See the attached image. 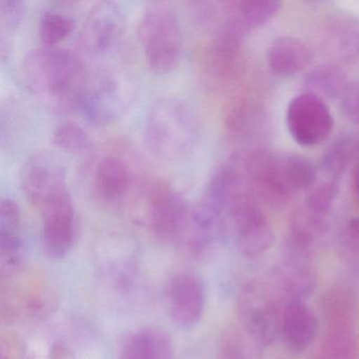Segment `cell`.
<instances>
[{
	"instance_id": "2",
	"label": "cell",
	"mask_w": 359,
	"mask_h": 359,
	"mask_svg": "<svg viewBox=\"0 0 359 359\" xmlns=\"http://www.w3.org/2000/svg\"><path fill=\"white\" fill-rule=\"evenodd\" d=\"M201 123L190 104L175 97L155 100L144 126L147 149L161 161L175 163L192 154L198 144Z\"/></svg>"
},
{
	"instance_id": "21",
	"label": "cell",
	"mask_w": 359,
	"mask_h": 359,
	"mask_svg": "<svg viewBox=\"0 0 359 359\" xmlns=\"http://www.w3.org/2000/svg\"><path fill=\"white\" fill-rule=\"evenodd\" d=\"M278 285L281 295L287 299L285 304L294 300L304 302L317 287L316 275L309 266L295 262L278 273Z\"/></svg>"
},
{
	"instance_id": "12",
	"label": "cell",
	"mask_w": 359,
	"mask_h": 359,
	"mask_svg": "<svg viewBox=\"0 0 359 359\" xmlns=\"http://www.w3.org/2000/svg\"><path fill=\"white\" fill-rule=\"evenodd\" d=\"M137 184L130 163L113 153L100 157L92 171V192L107 207L117 208L127 203Z\"/></svg>"
},
{
	"instance_id": "26",
	"label": "cell",
	"mask_w": 359,
	"mask_h": 359,
	"mask_svg": "<svg viewBox=\"0 0 359 359\" xmlns=\"http://www.w3.org/2000/svg\"><path fill=\"white\" fill-rule=\"evenodd\" d=\"M357 142L353 138H342L325 153L321 169L332 180L339 177L356 153Z\"/></svg>"
},
{
	"instance_id": "14",
	"label": "cell",
	"mask_w": 359,
	"mask_h": 359,
	"mask_svg": "<svg viewBox=\"0 0 359 359\" xmlns=\"http://www.w3.org/2000/svg\"><path fill=\"white\" fill-rule=\"evenodd\" d=\"M205 283L197 275L182 273L170 281L168 290L170 316L180 329H191L199 323L205 311Z\"/></svg>"
},
{
	"instance_id": "25",
	"label": "cell",
	"mask_w": 359,
	"mask_h": 359,
	"mask_svg": "<svg viewBox=\"0 0 359 359\" xmlns=\"http://www.w3.org/2000/svg\"><path fill=\"white\" fill-rule=\"evenodd\" d=\"M354 329H329L321 344V359H356Z\"/></svg>"
},
{
	"instance_id": "18",
	"label": "cell",
	"mask_w": 359,
	"mask_h": 359,
	"mask_svg": "<svg viewBox=\"0 0 359 359\" xmlns=\"http://www.w3.org/2000/svg\"><path fill=\"white\" fill-rule=\"evenodd\" d=\"M266 57L269 68L275 75L292 77L310 64L312 52L300 39L281 36L271 43Z\"/></svg>"
},
{
	"instance_id": "4",
	"label": "cell",
	"mask_w": 359,
	"mask_h": 359,
	"mask_svg": "<svg viewBox=\"0 0 359 359\" xmlns=\"http://www.w3.org/2000/svg\"><path fill=\"white\" fill-rule=\"evenodd\" d=\"M130 201L155 238L165 243L186 239L193 207L182 193L165 182H146L137 184Z\"/></svg>"
},
{
	"instance_id": "28",
	"label": "cell",
	"mask_w": 359,
	"mask_h": 359,
	"mask_svg": "<svg viewBox=\"0 0 359 359\" xmlns=\"http://www.w3.org/2000/svg\"><path fill=\"white\" fill-rule=\"evenodd\" d=\"M337 193L338 186L335 180H329L321 182L320 184L313 187L311 190L306 198V209L315 215L323 218L327 217V213L335 201Z\"/></svg>"
},
{
	"instance_id": "29",
	"label": "cell",
	"mask_w": 359,
	"mask_h": 359,
	"mask_svg": "<svg viewBox=\"0 0 359 359\" xmlns=\"http://www.w3.org/2000/svg\"><path fill=\"white\" fill-rule=\"evenodd\" d=\"M344 114L355 125L359 126V81L348 83L340 97Z\"/></svg>"
},
{
	"instance_id": "5",
	"label": "cell",
	"mask_w": 359,
	"mask_h": 359,
	"mask_svg": "<svg viewBox=\"0 0 359 359\" xmlns=\"http://www.w3.org/2000/svg\"><path fill=\"white\" fill-rule=\"evenodd\" d=\"M243 161L252 188L275 196L295 194L316 182V168L302 155L258 151Z\"/></svg>"
},
{
	"instance_id": "30",
	"label": "cell",
	"mask_w": 359,
	"mask_h": 359,
	"mask_svg": "<svg viewBox=\"0 0 359 359\" xmlns=\"http://www.w3.org/2000/svg\"><path fill=\"white\" fill-rule=\"evenodd\" d=\"M344 243L346 250L359 259V218L351 220L346 226Z\"/></svg>"
},
{
	"instance_id": "20",
	"label": "cell",
	"mask_w": 359,
	"mask_h": 359,
	"mask_svg": "<svg viewBox=\"0 0 359 359\" xmlns=\"http://www.w3.org/2000/svg\"><path fill=\"white\" fill-rule=\"evenodd\" d=\"M323 317L329 329H354L358 318V297L346 287H334L321 299Z\"/></svg>"
},
{
	"instance_id": "31",
	"label": "cell",
	"mask_w": 359,
	"mask_h": 359,
	"mask_svg": "<svg viewBox=\"0 0 359 359\" xmlns=\"http://www.w3.org/2000/svg\"><path fill=\"white\" fill-rule=\"evenodd\" d=\"M355 188H356L357 193L359 194V165L356 171V175H355Z\"/></svg>"
},
{
	"instance_id": "27",
	"label": "cell",
	"mask_w": 359,
	"mask_h": 359,
	"mask_svg": "<svg viewBox=\"0 0 359 359\" xmlns=\"http://www.w3.org/2000/svg\"><path fill=\"white\" fill-rule=\"evenodd\" d=\"M24 3L20 0H0V27H1V55L9 49L11 36L24 16Z\"/></svg>"
},
{
	"instance_id": "9",
	"label": "cell",
	"mask_w": 359,
	"mask_h": 359,
	"mask_svg": "<svg viewBox=\"0 0 359 359\" xmlns=\"http://www.w3.org/2000/svg\"><path fill=\"white\" fill-rule=\"evenodd\" d=\"M20 180L25 197L39 210L69 193L66 170L51 153L31 155L20 170Z\"/></svg>"
},
{
	"instance_id": "6",
	"label": "cell",
	"mask_w": 359,
	"mask_h": 359,
	"mask_svg": "<svg viewBox=\"0 0 359 359\" xmlns=\"http://www.w3.org/2000/svg\"><path fill=\"white\" fill-rule=\"evenodd\" d=\"M132 81L115 68H98L88 73L79 109L96 126H109L118 121L129 107Z\"/></svg>"
},
{
	"instance_id": "7",
	"label": "cell",
	"mask_w": 359,
	"mask_h": 359,
	"mask_svg": "<svg viewBox=\"0 0 359 359\" xmlns=\"http://www.w3.org/2000/svg\"><path fill=\"white\" fill-rule=\"evenodd\" d=\"M127 20L118 4L100 1L88 12L79 34V47L89 57H106L123 43Z\"/></svg>"
},
{
	"instance_id": "11",
	"label": "cell",
	"mask_w": 359,
	"mask_h": 359,
	"mask_svg": "<svg viewBox=\"0 0 359 359\" xmlns=\"http://www.w3.org/2000/svg\"><path fill=\"white\" fill-rule=\"evenodd\" d=\"M229 224L234 231L237 248L245 257H257L268 251L275 235L253 196L243 197L229 212Z\"/></svg>"
},
{
	"instance_id": "19",
	"label": "cell",
	"mask_w": 359,
	"mask_h": 359,
	"mask_svg": "<svg viewBox=\"0 0 359 359\" xmlns=\"http://www.w3.org/2000/svg\"><path fill=\"white\" fill-rule=\"evenodd\" d=\"M119 359H174L173 342L161 327H142L126 340Z\"/></svg>"
},
{
	"instance_id": "23",
	"label": "cell",
	"mask_w": 359,
	"mask_h": 359,
	"mask_svg": "<svg viewBox=\"0 0 359 359\" xmlns=\"http://www.w3.org/2000/svg\"><path fill=\"white\" fill-rule=\"evenodd\" d=\"M71 16L58 11H45L39 20V36L45 47H57L74 30Z\"/></svg>"
},
{
	"instance_id": "24",
	"label": "cell",
	"mask_w": 359,
	"mask_h": 359,
	"mask_svg": "<svg viewBox=\"0 0 359 359\" xmlns=\"http://www.w3.org/2000/svg\"><path fill=\"white\" fill-rule=\"evenodd\" d=\"M52 140L56 148L69 154L83 155L92 148L89 134L75 121L60 123L54 130Z\"/></svg>"
},
{
	"instance_id": "8",
	"label": "cell",
	"mask_w": 359,
	"mask_h": 359,
	"mask_svg": "<svg viewBox=\"0 0 359 359\" xmlns=\"http://www.w3.org/2000/svg\"><path fill=\"white\" fill-rule=\"evenodd\" d=\"M238 311L243 327L258 344L270 346L281 336L283 309L260 283H250L241 291Z\"/></svg>"
},
{
	"instance_id": "22",
	"label": "cell",
	"mask_w": 359,
	"mask_h": 359,
	"mask_svg": "<svg viewBox=\"0 0 359 359\" xmlns=\"http://www.w3.org/2000/svg\"><path fill=\"white\" fill-rule=\"evenodd\" d=\"M346 75L337 67H317L306 77L304 88L306 93L313 94L321 100H335L341 97L348 86Z\"/></svg>"
},
{
	"instance_id": "16",
	"label": "cell",
	"mask_w": 359,
	"mask_h": 359,
	"mask_svg": "<svg viewBox=\"0 0 359 359\" xmlns=\"http://www.w3.org/2000/svg\"><path fill=\"white\" fill-rule=\"evenodd\" d=\"M22 214L18 203L3 197L0 201V260L3 269H13L22 257Z\"/></svg>"
},
{
	"instance_id": "1",
	"label": "cell",
	"mask_w": 359,
	"mask_h": 359,
	"mask_svg": "<svg viewBox=\"0 0 359 359\" xmlns=\"http://www.w3.org/2000/svg\"><path fill=\"white\" fill-rule=\"evenodd\" d=\"M20 73L37 102L52 112L65 113L79 109L89 71L71 50L43 46L25 56Z\"/></svg>"
},
{
	"instance_id": "17",
	"label": "cell",
	"mask_w": 359,
	"mask_h": 359,
	"mask_svg": "<svg viewBox=\"0 0 359 359\" xmlns=\"http://www.w3.org/2000/svg\"><path fill=\"white\" fill-rule=\"evenodd\" d=\"M323 43L325 51L340 60L359 56V20L348 14L332 16L325 26Z\"/></svg>"
},
{
	"instance_id": "13",
	"label": "cell",
	"mask_w": 359,
	"mask_h": 359,
	"mask_svg": "<svg viewBox=\"0 0 359 359\" xmlns=\"http://www.w3.org/2000/svg\"><path fill=\"white\" fill-rule=\"evenodd\" d=\"M43 213L41 243L48 257H66L76 239L77 218L70 192L41 210Z\"/></svg>"
},
{
	"instance_id": "10",
	"label": "cell",
	"mask_w": 359,
	"mask_h": 359,
	"mask_svg": "<svg viewBox=\"0 0 359 359\" xmlns=\"http://www.w3.org/2000/svg\"><path fill=\"white\" fill-rule=\"evenodd\" d=\"M287 131L299 146H318L331 135L334 119L325 100L313 94L295 96L287 109Z\"/></svg>"
},
{
	"instance_id": "3",
	"label": "cell",
	"mask_w": 359,
	"mask_h": 359,
	"mask_svg": "<svg viewBox=\"0 0 359 359\" xmlns=\"http://www.w3.org/2000/svg\"><path fill=\"white\" fill-rule=\"evenodd\" d=\"M137 33L151 71L156 74H169L180 66L184 52V33L180 16L171 4H148L140 15Z\"/></svg>"
},
{
	"instance_id": "15",
	"label": "cell",
	"mask_w": 359,
	"mask_h": 359,
	"mask_svg": "<svg viewBox=\"0 0 359 359\" xmlns=\"http://www.w3.org/2000/svg\"><path fill=\"white\" fill-rule=\"evenodd\" d=\"M318 331V319L302 300L287 302L283 306L281 336L290 350L306 351L314 341Z\"/></svg>"
}]
</instances>
